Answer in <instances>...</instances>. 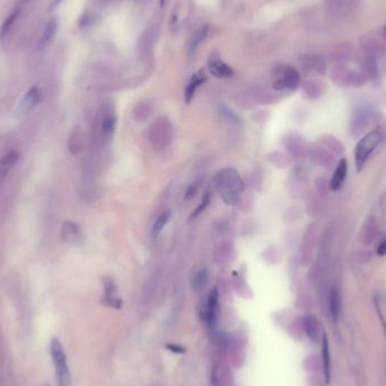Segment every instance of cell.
I'll return each instance as SVG.
<instances>
[{
  "label": "cell",
  "instance_id": "6da1fadb",
  "mask_svg": "<svg viewBox=\"0 0 386 386\" xmlns=\"http://www.w3.org/2000/svg\"><path fill=\"white\" fill-rule=\"evenodd\" d=\"M216 187L226 203H235L244 185L241 176L234 169H225L216 175Z\"/></svg>",
  "mask_w": 386,
  "mask_h": 386
},
{
  "label": "cell",
  "instance_id": "7a4b0ae2",
  "mask_svg": "<svg viewBox=\"0 0 386 386\" xmlns=\"http://www.w3.org/2000/svg\"><path fill=\"white\" fill-rule=\"evenodd\" d=\"M50 353L52 362L54 364L56 377L58 386H71V376L68 366L67 356L64 346L58 339L53 338L50 343Z\"/></svg>",
  "mask_w": 386,
  "mask_h": 386
},
{
  "label": "cell",
  "instance_id": "3957f363",
  "mask_svg": "<svg viewBox=\"0 0 386 386\" xmlns=\"http://www.w3.org/2000/svg\"><path fill=\"white\" fill-rule=\"evenodd\" d=\"M380 140H382V133L378 130H373V131L366 133L359 140L356 149H354V163H356L357 172L363 170L364 165L366 164L373 151L376 149Z\"/></svg>",
  "mask_w": 386,
  "mask_h": 386
},
{
  "label": "cell",
  "instance_id": "277c9868",
  "mask_svg": "<svg viewBox=\"0 0 386 386\" xmlns=\"http://www.w3.org/2000/svg\"><path fill=\"white\" fill-rule=\"evenodd\" d=\"M332 79L340 86H364L367 80L365 72H356L346 66H338L332 70Z\"/></svg>",
  "mask_w": 386,
  "mask_h": 386
},
{
  "label": "cell",
  "instance_id": "5b68a950",
  "mask_svg": "<svg viewBox=\"0 0 386 386\" xmlns=\"http://www.w3.org/2000/svg\"><path fill=\"white\" fill-rule=\"evenodd\" d=\"M42 101V92L39 86H32L24 94L18 106L15 111V118H23L39 105Z\"/></svg>",
  "mask_w": 386,
  "mask_h": 386
},
{
  "label": "cell",
  "instance_id": "8992f818",
  "mask_svg": "<svg viewBox=\"0 0 386 386\" xmlns=\"http://www.w3.org/2000/svg\"><path fill=\"white\" fill-rule=\"evenodd\" d=\"M300 84V76L295 68L293 67H284L281 68L277 80L274 81L273 87L275 90H296Z\"/></svg>",
  "mask_w": 386,
  "mask_h": 386
},
{
  "label": "cell",
  "instance_id": "52a82bcc",
  "mask_svg": "<svg viewBox=\"0 0 386 386\" xmlns=\"http://www.w3.org/2000/svg\"><path fill=\"white\" fill-rule=\"evenodd\" d=\"M208 68L211 74L217 78H229L234 75L232 68L220 59L218 52H210L208 58Z\"/></svg>",
  "mask_w": 386,
  "mask_h": 386
},
{
  "label": "cell",
  "instance_id": "ba28073f",
  "mask_svg": "<svg viewBox=\"0 0 386 386\" xmlns=\"http://www.w3.org/2000/svg\"><path fill=\"white\" fill-rule=\"evenodd\" d=\"M58 29H59V19L56 16L51 17L48 22L45 23L38 41V48L40 50H44L48 48L52 41L54 40L56 34L57 32H58Z\"/></svg>",
  "mask_w": 386,
  "mask_h": 386
},
{
  "label": "cell",
  "instance_id": "9c48e42d",
  "mask_svg": "<svg viewBox=\"0 0 386 386\" xmlns=\"http://www.w3.org/2000/svg\"><path fill=\"white\" fill-rule=\"evenodd\" d=\"M218 300H219V294L217 288L212 289L211 293L208 296L207 306H206V313H205V319L212 330H215L217 325L218 320Z\"/></svg>",
  "mask_w": 386,
  "mask_h": 386
},
{
  "label": "cell",
  "instance_id": "30bf717a",
  "mask_svg": "<svg viewBox=\"0 0 386 386\" xmlns=\"http://www.w3.org/2000/svg\"><path fill=\"white\" fill-rule=\"evenodd\" d=\"M373 112L366 108H361L354 113L351 122V132L356 137L359 133L364 132L372 121Z\"/></svg>",
  "mask_w": 386,
  "mask_h": 386
},
{
  "label": "cell",
  "instance_id": "8fae6325",
  "mask_svg": "<svg viewBox=\"0 0 386 386\" xmlns=\"http://www.w3.org/2000/svg\"><path fill=\"white\" fill-rule=\"evenodd\" d=\"M327 305H328V312H330V315L332 317L333 321H338L339 317H340L341 314V305H342V300H341V293L339 287L333 286L330 289V293H328V298H327Z\"/></svg>",
  "mask_w": 386,
  "mask_h": 386
},
{
  "label": "cell",
  "instance_id": "7c38bea8",
  "mask_svg": "<svg viewBox=\"0 0 386 386\" xmlns=\"http://www.w3.org/2000/svg\"><path fill=\"white\" fill-rule=\"evenodd\" d=\"M20 13H22V7L17 6L10 12L9 15H7L6 18H5L2 27H0V42H5V41L8 39V36L12 33L15 24H16L20 16Z\"/></svg>",
  "mask_w": 386,
  "mask_h": 386
},
{
  "label": "cell",
  "instance_id": "4fadbf2b",
  "mask_svg": "<svg viewBox=\"0 0 386 386\" xmlns=\"http://www.w3.org/2000/svg\"><path fill=\"white\" fill-rule=\"evenodd\" d=\"M206 80H207V77H206L205 71H203L202 69H200L199 71H197L196 74L191 77L190 81L187 82L186 88H185V93H184V98H185V102L187 104L191 103V101L193 100V97H195V95H196V92L198 91V88H199L201 85L205 84Z\"/></svg>",
  "mask_w": 386,
  "mask_h": 386
},
{
  "label": "cell",
  "instance_id": "5bb4252c",
  "mask_svg": "<svg viewBox=\"0 0 386 386\" xmlns=\"http://www.w3.org/2000/svg\"><path fill=\"white\" fill-rule=\"evenodd\" d=\"M104 302L113 309H121L122 300L118 295L117 286L112 280H106L104 283Z\"/></svg>",
  "mask_w": 386,
  "mask_h": 386
},
{
  "label": "cell",
  "instance_id": "9a60e30c",
  "mask_svg": "<svg viewBox=\"0 0 386 386\" xmlns=\"http://www.w3.org/2000/svg\"><path fill=\"white\" fill-rule=\"evenodd\" d=\"M348 174V163L346 158H342L339 161L337 168L335 170V173L330 182V189L332 191H339L341 189L344 180H346Z\"/></svg>",
  "mask_w": 386,
  "mask_h": 386
},
{
  "label": "cell",
  "instance_id": "2e32d148",
  "mask_svg": "<svg viewBox=\"0 0 386 386\" xmlns=\"http://www.w3.org/2000/svg\"><path fill=\"white\" fill-rule=\"evenodd\" d=\"M61 237L68 244H78L81 239L80 229L75 223L66 222L61 228Z\"/></svg>",
  "mask_w": 386,
  "mask_h": 386
},
{
  "label": "cell",
  "instance_id": "e0dca14e",
  "mask_svg": "<svg viewBox=\"0 0 386 386\" xmlns=\"http://www.w3.org/2000/svg\"><path fill=\"white\" fill-rule=\"evenodd\" d=\"M18 160L19 154L16 150L8 151L7 154H5L3 157L0 158V181H3L5 177L8 175L9 172L18 163Z\"/></svg>",
  "mask_w": 386,
  "mask_h": 386
},
{
  "label": "cell",
  "instance_id": "ac0fdd59",
  "mask_svg": "<svg viewBox=\"0 0 386 386\" xmlns=\"http://www.w3.org/2000/svg\"><path fill=\"white\" fill-rule=\"evenodd\" d=\"M322 366L324 378L326 383H330L331 377V356H330V346H328V339L325 332L322 336Z\"/></svg>",
  "mask_w": 386,
  "mask_h": 386
},
{
  "label": "cell",
  "instance_id": "d6986e66",
  "mask_svg": "<svg viewBox=\"0 0 386 386\" xmlns=\"http://www.w3.org/2000/svg\"><path fill=\"white\" fill-rule=\"evenodd\" d=\"M304 327L307 337H309L313 342L320 341V338H322L323 335H321V325L316 317L312 315L306 316L304 320Z\"/></svg>",
  "mask_w": 386,
  "mask_h": 386
},
{
  "label": "cell",
  "instance_id": "ffe728a7",
  "mask_svg": "<svg viewBox=\"0 0 386 386\" xmlns=\"http://www.w3.org/2000/svg\"><path fill=\"white\" fill-rule=\"evenodd\" d=\"M116 127H117V117L116 114L113 112H108V113H104V116L102 118V133L104 139L106 142H109L113 138L114 131H116Z\"/></svg>",
  "mask_w": 386,
  "mask_h": 386
},
{
  "label": "cell",
  "instance_id": "44dd1931",
  "mask_svg": "<svg viewBox=\"0 0 386 386\" xmlns=\"http://www.w3.org/2000/svg\"><path fill=\"white\" fill-rule=\"evenodd\" d=\"M363 49L367 52L370 57H382L386 54V46L375 39H365L362 42Z\"/></svg>",
  "mask_w": 386,
  "mask_h": 386
},
{
  "label": "cell",
  "instance_id": "7402d4cb",
  "mask_svg": "<svg viewBox=\"0 0 386 386\" xmlns=\"http://www.w3.org/2000/svg\"><path fill=\"white\" fill-rule=\"evenodd\" d=\"M208 33H209V25L200 26V27L193 33L189 43V56L195 54L196 50L199 48V45L207 39Z\"/></svg>",
  "mask_w": 386,
  "mask_h": 386
},
{
  "label": "cell",
  "instance_id": "603a6c76",
  "mask_svg": "<svg viewBox=\"0 0 386 386\" xmlns=\"http://www.w3.org/2000/svg\"><path fill=\"white\" fill-rule=\"evenodd\" d=\"M378 233V226L376 223V219L374 217H369L367 219L366 224L364 225V241L365 244L368 245L372 243L377 236Z\"/></svg>",
  "mask_w": 386,
  "mask_h": 386
},
{
  "label": "cell",
  "instance_id": "cb8c5ba5",
  "mask_svg": "<svg viewBox=\"0 0 386 386\" xmlns=\"http://www.w3.org/2000/svg\"><path fill=\"white\" fill-rule=\"evenodd\" d=\"M306 68L309 69L315 70L320 74H323L325 71V64L321 57L319 56H305L304 57V61L301 62Z\"/></svg>",
  "mask_w": 386,
  "mask_h": 386
},
{
  "label": "cell",
  "instance_id": "d4e9b609",
  "mask_svg": "<svg viewBox=\"0 0 386 386\" xmlns=\"http://www.w3.org/2000/svg\"><path fill=\"white\" fill-rule=\"evenodd\" d=\"M170 217H171L170 211H164L163 213H160L159 217L156 219V222L154 223L153 228H151V237L157 238L159 236V234L161 233V231H163V228L165 227L166 224H168Z\"/></svg>",
  "mask_w": 386,
  "mask_h": 386
},
{
  "label": "cell",
  "instance_id": "484cf974",
  "mask_svg": "<svg viewBox=\"0 0 386 386\" xmlns=\"http://www.w3.org/2000/svg\"><path fill=\"white\" fill-rule=\"evenodd\" d=\"M363 67L365 70V74H366L367 77L372 78V79H375L378 76V67L376 64V60H375L374 57H366L363 62Z\"/></svg>",
  "mask_w": 386,
  "mask_h": 386
},
{
  "label": "cell",
  "instance_id": "4316f807",
  "mask_svg": "<svg viewBox=\"0 0 386 386\" xmlns=\"http://www.w3.org/2000/svg\"><path fill=\"white\" fill-rule=\"evenodd\" d=\"M304 90L313 98H317L322 95L323 86L317 81H307L304 84Z\"/></svg>",
  "mask_w": 386,
  "mask_h": 386
},
{
  "label": "cell",
  "instance_id": "83f0119b",
  "mask_svg": "<svg viewBox=\"0 0 386 386\" xmlns=\"http://www.w3.org/2000/svg\"><path fill=\"white\" fill-rule=\"evenodd\" d=\"M324 143H325V145L327 146L328 148L335 151V153L339 154V155L342 154L343 151H344L343 145L340 143V140H339L336 137H332V135H325Z\"/></svg>",
  "mask_w": 386,
  "mask_h": 386
},
{
  "label": "cell",
  "instance_id": "f1b7e54d",
  "mask_svg": "<svg viewBox=\"0 0 386 386\" xmlns=\"http://www.w3.org/2000/svg\"><path fill=\"white\" fill-rule=\"evenodd\" d=\"M207 280H208V272H207L206 269H203V270L199 271V272H198L196 274L195 283H193V286H195L197 289L198 288H201V287H203V286L206 285Z\"/></svg>",
  "mask_w": 386,
  "mask_h": 386
},
{
  "label": "cell",
  "instance_id": "f546056e",
  "mask_svg": "<svg viewBox=\"0 0 386 386\" xmlns=\"http://www.w3.org/2000/svg\"><path fill=\"white\" fill-rule=\"evenodd\" d=\"M209 202H210V195H209V193H208V192H207V193H206V195H205V196H203V198H202L201 202L199 203V206H198V207H197V209L195 210V212H193V213H192V217H193V218H195V217H197V216H199L201 212L205 211V209H206V208L208 207V205H209Z\"/></svg>",
  "mask_w": 386,
  "mask_h": 386
},
{
  "label": "cell",
  "instance_id": "4dcf8cb0",
  "mask_svg": "<svg viewBox=\"0 0 386 386\" xmlns=\"http://www.w3.org/2000/svg\"><path fill=\"white\" fill-rule=\"evenodd\" d=\"M166 348H168L171 352H174V353H183V352H185V349L183 347L179 346V344L170 343V344H168V346H166Z\"/></svg>",
  "mask_w": 386,
  "mask_h": 386
},
{
  "label": "cell",
  "instance_id": "1f68e13d",
  "mask_svg": "<svg viewBox=\"0 0 386 386\" xmlns=\"http://www.w3.org/2000/svg\"><path fill=\"white\" fill-rule=\"evenodd\" d=\"M377 254L379 255V257H385L386 255V238L383 239V241L378 244Z\"/></svg>",
  "mask_w": 386,
  "mask_h": 386
},
{
  "label": "cell",
  "instance_id": "d6a6232c",
  "mask_svg": "<svg viewBox=\"0 0 386 386\" xmlns=\"http://www.w3.org/2000/svg\"><path fill=\"white\" fill-rule=\"evenodd\" d=\"M196 192H197V185H196V184H193V185H191V186L189 187V190L186 191L185 200H189L190 198H192L193 196L196 195Z\"/></svg>",
  "mask_w": 386,
  "mask_h": 386
},
{
  "label": "cell",
  "instance_id": "836d02e7",
  "mask_svg": "<svg viewBox=\"0 0 386 386\" xmlns=\"http://www.w3.org/2000/svg\"><path fill=\"white\" fill-rule=\"evenodd\" d=\"M376 309H377V313H378L379 320H380V323H382L383 330H384V333H385V339H386V321H385V319H384V316H383V314H382V312H380V310H379V307L376 306Z\"/></svg>",
  "mask_w": 386,
  "mask_h": 386
},
{
  "label": "cell",
  "instance_id": "e575fe53",
  "mask_svg": "<svg viewBox=\"0 0 386 386\" xmlns=\"http://www.w3.org/2000/svg\"><path fill=\"white\" fill-rule=\"evenodd\" d=\"M62 2H64V0H52L50 6H49V10H52V9H54L56 7H58Z\"/></svg>",
  "mask_w": 386,
  "mask_h": 386
},
{
  "label": "cell",
  "instance_id": "d590c367",
  "mask_svg": "<svg viewBox=\"0 0 386 386\" xmlns=\"http://www.w3.org/2000/svg\"><path fill=\"white\" fill-rule=\"evenodd\" d=\"M159 4H160V7H164L166 4V0H159Z\"/></svg>",
  "mask_w": 386,
  "mask_h": 386
},
{
  "label": "cell",
  "instance_id": "8d00e7d4",
  "mask_svg": "<svg viewBox=\"0 0 386 386\" xmlns=\"http://www.w3.org/2000/svg\"><path fill=\"white\" fill-rule=\"evenodd\" d=\"M24 3H27V2H31V0H23Z\"/></svg>",
  "mask_w": 386,
  "mask_h": 386
},
{
  "label": "cell",
  "instance_id": "74e56055",
  "mask_svg": "<svg viewBox=\"0 0 386 386\" xmlns=\"http://www.w3.org/2000/svg\"><path fill=\"white\" fill-rule=\"evenodd\" d=\"M385 34H386V27H385Z\"/></svg>",
  "mask_w": 386,
  "mask_h": 386
}]
</instances>
